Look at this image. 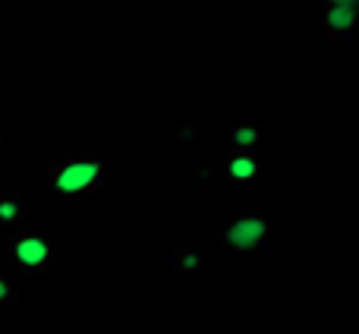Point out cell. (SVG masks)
<instances>
[{"label": "cell", "instance_id": "cell-1", "mask_svg": "<svg viewBox=\"0 0 359 334\" xmlns=\"http://www.w3.org/2000/svg\"><path fill=\"white\" fill-rule=\"evenodd\" d=\"M104 180V158L92 152L60 155L48 164V199L50 202H76L95 196Z\"/></svg>", "mask_w": 359, "mask_h": 334}, {"label": "cell", "instance_id": "cell-2", "mask_svg": "<svg viewBox=\"0 0 359 334\" xmlns=\"http://www.w3.org/2000/svg\"><path fill=\"white\" fill-rule=\"evenodd\" d=\"M60 236L41 227H25L13 230L6 240V265L10 272L22 274V278H44L57 259H60Z\"/></svg>", "mask_w": 359, "mask_h": 334}, {"label": "cell", "instance_id": "cell-3", "mask_svg": "<svg viewBox=\"0 0 359 334\" xmlns=\"http://www.w3.org/2000/svg\"><path fill=\"white\" fill-rule=\"evenodd\" d=\"M271 236V221L262 211H243L224 221L221 227V240L224 246H230L233 253H255L262 249Z\"/></svg>", "mask_w": 359, "mask_h": 334}, {"label": "cell", "instance_id": "cell-4", "mask_svg": "<svg viewBox=\"0 0 359 334\" xmlns=\"http://www.w3.org/2000/svg\"><path fill=\"white\" fill-rule=\"evenodd\" d=\"M316 4V22L328 38H350L356 22V0H312Z\"/></svg>", "mask_w": 359, "mask_h": 334}, {"label": "cell", "instance_id": "cell-5", "mask_svg": "<svg viewBox=\"0 0 359 334\" xmlns=\"http://www.w3.org/2000/svg\"><path fill=\"white\" fill-rule=\"evenodd\" d=\"M221 164H224V177H227L230 186H236V189H243L246 183H252L255 177H259L262 171V158L255 149H227L221 155Z\"/></svg>", "mask_w": 359, "mask_h": 334}, {"label": "cell", "instance_id": "cell-6", "mask_svg": "<svg viewBox=\"0 0 359 334\" xmlns=\"http://www.w3.org/2000/svg\"><path fill=\"white\" fill-rule=\"evenodd\" d=\"M22 224V196L19 192H0V227L16 230Z\"/></svg>", "mask_w": 359, "mask_h": 334}, {"label": "cell", "instance_id": "cell-7", "mask_svg": "<svg viewBox=\"0 0 359 334\" xmlns=\"http://www.w3.org/2000/svg\"><path fill=\"white\" fill-rule=\"evenodd\" d=\"M265 139V126L262 123H243V126H230V142L236 149H259Z\"/></svg>", "mask_w": 359, "mask_h": 334}, {"label": "cell", "instance_id": "cell-8", "mask_svg": "<svg viewBox=\"0 0 359 334\" xmlns=\"http://www.w3.org/2000/svg\"><path fill=\"white\" fill-rule=\"evenodd\" d=\"M174 268L183 274H196L202 272V253L189 246H174Z\"/></svg>", "mask_w": 359, "mask_h": 334}, {"label": "cell", "instance_id": "cell-9", "mask_svg": "<svg viewBox=\"0 0 359 334\" xmlns=\"http://www.w3.org/2000/svg\"><path fill=\"white\" fill-rule=\"evenodd\" d=\"M16 300H19L16 281L6 278V274H0V309H4V306H10V303H16Z\"/></svg>", "mask_w": 359, "mask_h": 334}, {"label": "cell", "instance_id": "cell-10", "mask_svg": "<svg viewBox=\"0 0 359 334\" xmlns=\"http://www.w3.org/2000/svg\"><path fill=\"white\" fill-rule=\"evenodd\" d=\"M189 177L202 180V183H211V180H215V161H196L189 167Z\"/></svg>", "mask_w": 359, "mask_h": 334}, {"label": "cell", "instance_id": "cell-11", "mask_svg": "<svg viewBox=\"0 0 359 334\" xmlns=\"http://www.w3.org/2000/svg\"><path fill=\"white\" fill-rule=\"evenodd\" d=\"M198 136H202V130H196V126H180V130H177V139H180V142H186V145L198 142Z\"/></svg>", "mask_w": 359, "mask_h": 334}]
</instances>
